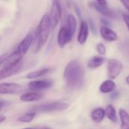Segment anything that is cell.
I'll return each mask as SVG.
<instances>
[{
  "mask_svg": "<svg viewBox=\"0 0 129 129\" xmlns=\"http://www.w3.org/2000/svg\"><path fill=\"white\" fill-rule=\"evenodd\" d=\"M85 77V70L82 63L73 60L70 61L63 71V79L66 85L70 89H77L82 85Z\"/></svg>",
  "mask_w": 129,
  "mask_h": 129,
  "instance_id": "1",
  "label": "cell"
},
{
  "mask_svg": "<svg viewBox=\"0 0 129 129\" xmlns=\"http://www.w3.org/2000/svg\"><path fill=\"white\" fill-rule=\"evenodd\" d=\"M51 29V21L48 14H45L37 28V33L36 34V37L33 39V53H38L42 48L45 45V44L47 42L50 31Z\"/></svg>",
  "mask_w": 129,
  "mask_h": 129,
  "instance_id": "2",
  "label": "cell"
},
{
  "mask_svg": "<svg viewBox=\"0 0 129 129\" xmlns=\"http://www.w3.org/2000/svg\"><path fill=\"white\" fill-rule=\"evenodd\" d=\"M34 36L32 33H28L20 42L18 46L16 48V49L8 56L5 61V65L9 64H14L18 62L22 61V59L23 56L27 53V51L29 50L31 45L33 43Z\"/></svg>",
  "mask_w": 129,
  "mask_h": 129,
  "instance_id": "3",
  "label": "cell"
},
{
  "mask_svg": "<svg viewBox=\"0 0 129 129\" xmlns=\"http://www.w3.org/2000/svg\"><path fill=\"white\" fill-rule=\"evenodd\" d=\"M70 107L69 104L62 101H54L47 104H39L31 108V110L35 113H49L56 111H63Z\"/></svg>",
  "mask_w": 129,
  "mask_h": 129,
  "instance_id": "4",
  "label": "cell"
},
{
  "mask_svg": "<svg viewBox=\"0 0 129 129\" xmlns=\"http://www.w3.org/2000/svg\"><path fill=\"white\" fill-rule=\"evenodd\" d=\"M62 17V6L60 0H52L49 17L51 29L56 28Z\"/></svg>",
  "mask_w": 129,
  "mask_h": 129,
  "instance_id": "5",
  "label": "cell"
},
{
  "mask_svg": "<svg viewBox=\"0 0 129 129\" xmlns=\"http://www.w3.org/2000/svg\"><path fill=\"white\" fill-rule=\"evenodd\" d=\"M107 75L110 79L117 78L123 70V65L121 61L116 59H108L107 61Z\"/></svg>",
  "mask_w": 129,
  "mask_h": 129,
  "instance_id": "6",
  "label": "cell"
},
{
  "mask_svg": "<svg viewBox=\"0 0 129 129\" xmlns=\"http://www.w3.org/2000/svg\"><path fill=\"white\" fill-rule=\"evenodd\" d=\"M24 86L17 83H1L0 94H17L24 93Z\"/></svg>",
  "mask_w": 129,
  "mask_h": 129,
  "instance_id": "7",
  "label": "cell"
},
{
  "mask_svg": "<svg viewBox=\"0 0 129 129\" xmlns=\"http://www.w3.org/2000/svg\"><path fill=\"white\" fill-rule=\"evenodd\" d=\"M23 67V61L18 62L14 64L5 65V67L0 70V80L8 78L14 74L17 73Z\"/></svg>",
  "mask_w": 129,
  "mask_h": 129,
  "instance_id": "8",
  "label": "cell"
},
{
  "mask_svg": "<svg viewBox=\"0 0 129 129\" xmlns=\"http://www.w3.org/2000/svg\"><path fill=\"white\" fill-rule=\"evenodd\" d=\"M53 85L54 82L51 79H40L29 82L28 88L33 91L40 92L41 91L50 88Z\"/></svg>",
  "mask_w": 129,
  "mask_h": 129,
  "instance_id": "9",
  "label": "cell"
},
{
  "mask_svg": "<svg viewBox=\"0 0 129 129\" xmlns=\"http://www.w3.org/2000/svg\"><path fill=\"white\" fill-rule=\"evenodd\" d=\"M90 6H91L94 10H96L98 13L101 14L102 15L107 17H110V18H116V13L112 11L108 5H101L96 2H91L90 3Z\"/></svg>",
  "mask_w": 129,
  "mask_h": 129,
  "instance_id": "10",
  "label": "cell"
},
{
  "mask_svg": "<svg viewBox=\"0 0 129 129\" xmlns=\"http://www.w3.org/2000/svg\"><path fill=\"white\" fill-rule=\"evenodd\" d=\"M72 38H73V36L69 33L67 28L66 26H62L59 29L58 33H57V45H58V46L61 48H64L65 45L71 41Z\"/></svg>",
  "mask_w": 129,
  "mask_h": 129,
  "instance_id": "11",
  "label": "cell"
},
{
  "mask_svg": "<svg viewBox=\"0 0 129 129\" xmlns=\"http://www.w3.org/2000/svg\"><path fill=\"white\" fill-rule=\"evenodd\" d=\"M89 34V26L86 21H82L79 26V30L77 36V41L80 45H83L86 42Z\"/></svg>",
  "mask_w": 129,
  "mask_h": 129,
  "instance_id": "12",
  "label": "cell"
},
{
  "mask_svg": "<svg viewBox=\"0 0 129 129\" xmlns=\"http://www.w3.org/2000/svg\"><path fill=\"white\" fill-rule=\"evenodd\" d=\"M100 33L102 38L109 42H115L118 39V36L117 34L110 27L108 26H102L100 29Z\"/></svg>",
  "mask_w": 129,
  "mask_h": 129,
  "instance_id": "13",
  "label": "cell"
},
{
  "mask_svg": "<svg viewBox=\"0 0 129 129\" xmlns=\"http://www.w3.org/2000/svg\"><path fill=\"white\" fill-rule=\"evenodd\" d=\"M43 94L40 92L37 91H31V92H26L20 95V99L23 102H33L42 99Z\"/></svg>",
  "mask_w": 129,
  "mask_h": 129,
  "instance_id": "14",
  "label": "cell"
},
{
  "mask_svg": "<svg viewBox=\"0 0 129 129\" xmlns=\"http://www.w3.org/2000/svg\"><path fill=\"white\" fill-rule=\"evenodd\" d=\"M116 87V83L111 80V79H108V80H105L104 81L101 85H100V91L103 94H108V93H111L113 92L115 88Z\"/></svg>",
  "mask_w": 129,
  "mask_h": 129,
  "instance_id": "15",
  "label": "cell"
},
{
  "mask_svg": "<svg viewBox=\"0 0 129 129\" xmlns=\"http://www.w3.org/2000/svg\"><path fill=\"white\" fill-rule=\"evenodd\" d=\"M70 33V35L73 37L74 34L76 33V28H77V20L76 17L73 14H69L67 19V26H66Z\"/></svg>",
  "mask_w": 129,
  "mask_h": 129,
  "instance_id": "16",
  "label": "cell"
},
{
  "mask_svg": "<svg viewBox=\"0 0 129 129\" xmlns=\"http://www.w3.org/2000/svg\"><path fill=\"white\" fill-rule=\"evenodd\" d=\"M106 61V58L102 56H94L88 62V67L90 69H96L103 65Z\"/></svg>",
  "mask_w": 129,
  "mask_h": 129,
  "instance_id": "17",
  "label": "cell"
},
{
  "mask_svg": "<svg viewBox=\"0 0 129 129\" xmlns=\"http://www.w3.org/2000/svg\"><path fill=\"white\" fill-rule=\"evenodd\" d=\"M105 116H106L105 110H104L103 108H101V107L93 110L91 113V118L92 121L95 123L101 122L104 120Z\"/></svg>",
  "mask_w": 129,
  "mask_h": 129,
  "instance_id": "18",
  "label": "cell"
},
{
  "mask_svg": "<svg viewBox=\"0 0 129 129\" xmlns=\"http://www.w3.org/2000/svg\"><path fill=\"white\" fill-rule=\"evenodd\" d=\"M119 116L121 121L120 129H129V113L124 109L119 110Z\"/></svg>",
  "mask_w": 129,
  "mask_h": 129,
  "instance_id": "19",
  "label": "cell"
},
{
  "mask_svg": "<svg viewBox=\"0 0 129 129\" xmlns=\"http://www.w3.org/2000/svg\"><path fill=\"white\" fill-rule=\"evenodd\" d=\"M105 115L109 120H110L113 123L118 122V117L116 114V109L112 105H107L105 110Z\"/></svg>",
  "mask_w": 129,
  "mask_h": 129,
  "instance_id": "20",
  "label": "cell"
},
{
  "mask_svg": "<svg viewBox=\"0 0 129 129\" xmlns=\"http://www.w3.org/2000/svg\"><path fill=\"white\" fill-rule=\"evenodd\" d=\"M50 73V69L49 68H44V69H40L39 70H36V71H33V72H31L29 73H28L26 76V79H36V78H39L40 76H45L48 73Z\"/></svg>",
  "mask_w": 129,
  "mask_h": 129,
  "instance_id": "21",
  "label": "cell"
},
{
  "mask_svg": "<svg viewBox=\"0 0 129 129\" xmlns=\"http://www.w3.org/2000/svg\"><path fill=\"white\" fill-rule=\"evenodd\" d=\"M36 116V113L31 111V112L26 113L24 115L20 116L18 118V121L20 122H23V123H28V122H32L35 119Z\"/></svg>",
  "mask_w": 129,
  "mask_h": 129,
  "instance_id": "22",
  "label": "cell"
},
{
  "mask_svg": "<svg viewBox=\"0 0 129 129\" xmlns=\"http://www.w3.org/2000/svg\"><path fill=\"white\" fill-rule=\"evenodd\" d=\"M96 49H97L98 53L100 55H104V54H106L107 49H106V46L104 45V43H102V42L98 43L97 45H96Z\"/></svg>",
  "mask_w": 129,
  "mask_h": 129,
  "instance_id": "23",
  "label": "cell"
},
{
  "mask_svg": "<svg viewBox=\"0 0 129 129\" xmlns=\"http://www.w3.org/2000/svg\"><path fill=\"white\" fill-rule=\"evenodd\" d=\"M101 23L103 24V26H110V20H108V17H102L101 19Z\"/></svg>",
  "mask_w": 129,
  "mask_h": 129,
  "instance_id": "24",
  "label": "cell"
},
{
  "mask_svg": "<svg viewBox=\"0 0 129 129\" xmlns=\"http://www.w3.org/2000/svg\"><path fill=\"white\" fill-rule=\"evenodd\" d=\"M8 54L7 53H5V54H3L0 55V66H1V65H2V64L5 63V61L6 58L8 57Z\"/></svg>",
  "mask_w": 129,
  "mask_h": 129,
  "instance_id": "25",
  "label": "cell"
},
{
  "mask_svg": "<svg viewBox=\"0 0 129 129\" xmlns=\"http://www.w3.org/2000/svg\"><path fill=\"white\" fill-rule=\"evenodd\" d=\"M119 1L125 8V9L129 12V0H119Z\"/></svg>",
  "mask_w": 129,
  "mask_h": 129,
  "instance_id": "26",
  "label": "cell"
},
{
  "mask_svg": "<svg viewBox=\"0 0 129 129\" xmlns=\"http://www.w3.org/2000/svg\"><path fill=\"white\" fill-rule=\"evenodd\" d=\"M123 19H124V21L128 27V29L129 30V15L127 14H123Z\"/></svg>",
  "mask_w": 129,
  "mask_h": 129,
  "instance_id": "27",
  "label": "cell"
},
{
  "mask_svg": "<svg viewBox=\"0 0 129 129\" xmlns=\"http://www.w3.org/2000/svg\"><path fill=\"white\" fill-rule=\"evenodd\" d=\"M6 105V102L2 100V99H0V112L2 110V109L5 107V106Z\"/></svg>",
  "mask_w": 129,
  "mask_h": 129,
  "instance_id": "28",
  "label": "cell"
},
{
  "mask_svg": "<svg viewBox=\"0 0 129 129\" xmlns=\"http://www.w3.org/2000/svg\"><path fill=\"white\" fill-rule=\"evenodd\" d=\"M118 96H119V92H118V91H114L112 92V94H111V95H110V97H111L112 98H113V99L116 98Z\"/></svg>",
  "mask_w": 129,
  "mask_h": 129,
  "instance_id": "29",
  "label": "cell"
},
{
  "mask_svg": "<svg viewBox=\"0 0 129 129\" xmlns=\"http://www.w3.org/2000/svg\"><path fill=\"white\" fill-rule=\"evenodd\" d=\"M96 2L101 4V5H107V0H95Z\"/></svg>",
  "mask_w": 129,
  "mask_h": 129,
  "instance_id": "30",
  "label": "cell"
},
{
  "mask_svg": "<svg viewBox=\"0 0 129 129\" xmlns=\"http://www.w3.org/2000/svg\"><path fill=\"white\" fill-rule=\"evenodd\" d=\"M125 81H126V82H127V84L129 85V75L125 78Z\"/></svg>",
  "mask_w": 129,
  "mask_h": 129,
  "instance_id": "31",
  "label": "cell"
},
{
  "mask_svg": "<svg viewBox=\"0 0 129 129\" xmlns=\"http://www.w3.org/2000/svg\"><path fill=\"white\" fill-rule=\"evenodd\" d=\"M40 129H52V128H48V127H42V128H41Z\"/></svg>",
  "mask_w": 129,
  "mask_h": 129,
  "instance_id": "32",
  "label": "cell"
},
{
  "mask_svg": "<svg viewBox=\"0 0 129 129\" xmlns=\"http://www.w3.org/2000/svg\"><path fill=\"white\" fill-rule=\"evenodd\" d=\"M23 129H40V128H23Z\"/></svg>",
  "mask_w": 129,
  "mask_h": 129,
  "instance_id": "33",
  "label": "cell"
}]
</instances>
